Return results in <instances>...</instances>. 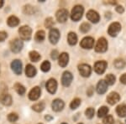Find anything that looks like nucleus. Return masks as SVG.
<instances>
[{"instance_id":"f257e3e1","label":"nucleus","mask_w":126,"mask_h":124,"mask_svg":"<svg viewBox=\"0 0 126 124\" xmlns=\"http://www.w3.org/2000/svg\"><path fill=\"white\" fill-rule=\"evenodd\" d=\"M83 12H84V9L82 6L77 5L72 10V14H71V18L73 21H78L82 17Z\"/></svg>"},{"instance_id":"f03ea898","label":"nucleus","mask_w":126,"mask_h":124,"mask_svg":"<svg viewBox=\"0 0 126 124\" xmlns=\"http://www.w3.org/2000/svg\"><path fill=\"white\" fill-rule=\"evenodd\" d=\"M19 33L20 38L23 40H30V38H31L32 29L29 26H22V27L19 28Z\"/></svg>"},{"instance_id":"7ed1b4c3","label":"nucleus","mask_w":126,"mask_h":124,"mask_svg":"<svg viewBox=\"0 0 126 124\" xmlns=\"http://www.w3.org/2000/svg\"><path fill=\"white\" fill-rule=\"evenodd\" d=\"M120 30H121V24L119 23H117V22H114V23H112L109 25L108 32H109V34L110 36L115 37L120 32Z\"/></svg>"},{"instance_id":"20e7f679","label":"nucleus","mask_w":126,"mask_h":124,"mask_svg":"<svg viewBox=\"0 0 126 124\" xmlns=\"http://www.w3.org/2000/svg\"><path fill=\"white\" fill-rule=\"evenodd\" d=\"M24 46L23 42L19 39H15L10 42V49L14 53H19Z\"/></svg>"},{"instance_id":"39448f33","label":"nucleus","mask_w":126,"mask_h":124,"mask_svg":"<svg viewBox=\"0 0 126 124\" xmlns=\"http://www.w3.org/2000/svg\"><path fill=\"white\" fill-rule=\"evenodd\" d=\"M108 49V42L104 38H100L97 42V44L95 46V50L97 52L103 53L105 52Z\"/></svg>"},{"instance_id":"423d86ee","label":"nucleus","mask_w":126,"mask_h":124,"mask_svg":"<svg viewBox=\"0 0 126 124\" xmlns=\"http://www.w3.org/2000/svg\"><path fill=\"white\" fill-rule=\"evenodd\" d=\"M68 19V11L65 9L58 10L56 13V19L60 23H65Z\"/></svg>"},{"instance_id":"0eeeda50","label":"nucleus","mask_w":126,"mask_h":124,"mask_svg":"<svg viewBox=\"0 0 126 124\" xmlns=\"http://www.w3.org/2000/svg\"><path fill=\"white\" fill-rule=\"evenodd\" d=\"M93 44H94V40L92 37H85L82 39L80 43L81 47L83 49H87V50L92 49L93 47Z\"/></svg>"},{"instance_id":"6e6552de","label":"nucleus","mask_w":126,"mask_h":124,"mask_svg":"<svg viewBox=\"0 0 126 124\" xmlns=\"http://www.w3.org/2000/svg\"><path fill=\"white\" fill-rule=\"evenodd\" d=\"M59 39H60V32L56 29H51L49 34V40H50V43L56 44L58 42Z\"/></svg>"},{"instance_id":"1a4fd4ad","label":"nucleus","mask_w":126,"mask_h":124,"mask_svg":"<svg viewBox=\"0 0 126 124\" xmlns=\"http://www.w3.org/2000/svg\"><path fill=\"white\" fill-rule=\"evenodd\" d=\"M78 70L80 72L81 76H82L83 77H88L90 76L91 72H92V69L91 67L87 64H82L78 66Z\"/></svg>"},{"instance_id":"9d476101","label":"nucleus","mask_w":126,"mask_h":124,"mask_svg":"<svg viewBox=\"0 0 126 124\" xmlns=\"http://www.w3.org/2000/svg\"><path fill=\"white\" fill-rule=\"evenodd\" d=\"M107 62L106 61H103V60H102V61H97L95 63L94 65V70L95 72L97 73V74H103V72L105 71V70H106L107 68Z\"/></svg>"},{"instance_id":"9b49d317","label":"nucleus","mask_w":126,"mask_h":124,"mask_svg":"<svg viewBox=\"0 0 126 124\" xmlns=\"http://www.w3.org/2000/svg\"><path fill=\"white\" fill-rule=\"evenodd\" d=\"M73 79V76L72 73L69 71H65L63 73L62 77V83L64 86H70V84L72 83Z\"/></svg>"},{"instance_id":"f8f14e48","label":"nucleus","mask_w":126,"mask_h":124,"mask_svg":"<svg viewBox=\"0 0 126 124\" xmlns=\"http://www.w3.org/2000/svg\"><path fill=\"white\" fill-rule=\"evenodd\" d=\"M46 89L50 94H54L57 89V82L54 79H50L46 83Z\"/></svg>"},{"instance_id":"ddd939ff","label":"nucleus","mask_w":126,"mask_h":124,"mask_svg":"<svg viewBox=\"0 0 126 124\" xmlns=\"http://www.w3.org/2000/svg\"><path fill=\"white\" fill-rule=\"evenodd\" d=\"M11 68L16 75H20L22 72V63L19 60H15L11 63Z\"/></svg>"},{"instance_id":"4468645a","label":"nucleus","mask_w":126,"mask_h":124,"mask_svg":"<svg viewBox=\"0 0 126 124\" xmlns=\"http://www.w3.org/2000/svg\"><path fill=\"white\" fill-rule=\"evenodd\" d=\"M87 18L89 21H91L92 23H94V24L97 23V22L99 21V19H100L99 14L96 11H94V10H89L87 14Z\"/></svg>"},{"instance_id":"2eb2a0df","label":"nucleus","mask_w":126,"mask_h":124,"mask_svg":"<svg viewBox=\"0 0 126 124\" xmlns=\"http://www.w3.org/2000/svg\"><path fill=\"white\" fill-rule=\"evenodd\" d=\"M40 96V88L39 86H35L30 91L29 98L31 101H36Z\"/></svg>"},{"instance_id":"dca6fc26","label":"nucleus","mask_w":126,"mask_h":124,"mask_svg":"<svg viewBox=\"0 0 126 124\" xmlns=\"http://www.w3.org/2000/svg\"><path fill=\"white\" fill-rule=\"evenodd\" d=\"M120 99V96L117 92H111L110 94L107 97V101L110 105H114L115 103H117Z\"/></svg>"},{"instance_id":"f3484780","label":"nucleus","mask_w":126,"mask_h":124,"mask_svg":"<svg viewBox=\"0 0 126 124\" xmlns=\"http://www.w3.org/2000/svg\"><path fill=\"white\" fill-rule=\"evenodd\" d=\"M108 89V84L106 83V81H103V80H101L97 83V91L98 94H103V93L106 92Z\"/></svg>"},{"instance_id":"a211bd4d","label":"nucleus","mask_w":126,"mask_h":124,"mask_svg":"<svg viewBox=\"0 0 126 124\" xmlns=\"http://www.w3.org/2000/svg\"><path fill=\"white\" fill-rule=\"evenodd\" d=\"M52 109H53V111H62L63 109V107H64V102L60 100V99H56V100L53 101V102H52Z\"/></svg>"},{"instance_id":"6ab92c4d","label":"nucleus","mask_w":126,"mask_h":124,"mask_svg":"<svg viewBox=\"0 0 126 124\" xmlns=\"http://www.w3.org/2000/svg\"><path fill=\"white\" fill-rule=\"evenodd\" d=\"M69 55L66 53H62L59 55V65L62 67H65L68 64Z\"/></svg>"},{"instance_id":"aec40b11","label":"nucleus","mask_w":126,"mask_h":124,"mask_svg":"<svg viewBox=\"0 0 126 124\" xmlns=\"http://www.w3.org/2000/svg\"><path fill=\"white\" fill-rule=\"evenodd\" d=\"M0 102L4 106H10L12 104V97L9 94H2L0 96Z\"/></svg>"},{"instance_id":"412c9836","label":"nucleus","mask_w":126,"mask_h":124,"mask_svg":"<svg viewBox=\"0 0 126 124\" xmlns=\"http://www.w3.org/2000/svg\"><path fill=\"white\" fill-rule=\"evenodd\" d=\"M36 69L32 65H27L25 68V74L28 77H34L36 75Z\"/></svg>"},{"instance_id":"4be33fe9","label":"nucleus","mask_w":126,"mask_h":124,"mask_svg":"<svg viewBox=\"0 0 126 124\" xmlns=\"http://www.w3.org/2000/svg\"><path fill=\"white\" fill-rule=\"evenodd\" d=\"M7 23L10 27H15L19 24V19L15 16H10L7 20Z\"/></svg>"},{"instance_id":"5701e85b","label":"nucleus","mask_w":126,"mask_h":124,"mask_svg":"<svg viewBox=\"0 0 126 124\" xmlns=\"http://www.w3.org/2000/svg\"><path fill=\"white\" fill-rule=\"evenodd\" d=\"M117 114L121 117H125L126 116V105H119L116 108Z\"/></svg>"},{"instance_id":"b1692460","label":"nucleus","mask_w":126,"mask_h":124,"mask_svg":"<svg viewBox=\"0 0 126 124\" xmlns=\"http://www.w3.org/2000/svg\"><path fill=\"white\" fill-rule=\"evenodd\" d=\"M67 40H68V43L71 44V45H74V44H77L78 42V36L75 33H69L68 34V37H67Z\"/></svg>"},{"instance_id":"393cba45","label":"nucleus","mask_w":126,"mask_h":124,"mask_svg":"<svg viewBox=\"0 0 126 124\" xmlns=\"http://www.w3.org/2000/svg\"><path fill=\"white\" fill-rule=\"evenodd\" d=\"M30 59L31 60V61L37 62L40 60V55L37 51H30Z\"/></svg>"},{"instance_id":"a878e982","label":"nucleus","mask_w":126,"mask_h":124,"mask_svg":"<svg viewBox=\"0 0 126 124\" xmlns=\"http://www.w3.org/2000/svg\"><path fill=\"white\" fill-rule=\"evenodd\" d=\"M46 38V34L43 30H39V31L36 32L35 36H34V39L37 42H42Z\"/></svg>"},{"instance_id":"bb28decb","label":"nucleus","mask_w":126,"mask_h":124,"mask_svg":"<svg viewBox=\"0 0 126 124\" xmlns=\"http://www.w3.org/2000/svg\"><path fill=\"white\" fill-rule=\"evenodd\" d=\"M15 89L16 91V92L19 95H24L25 93V88H24V86H22L19 83H16L15 85Z\"/></svg>"},{"instance_id":"cd10ccee","label":"nucleus","mask_w":126,"mask_h":124,"mask_svg":"<svg viewBox=\"0 0 126 124\" xmlns=\"http://www.w3.org/2000/svg\"><path fill=\"white\" fill-rule=\"evenodd\" d=\"M32 109L34 110L35 111L37 112H40L45 109V103L44 102H39V103H36L32 106Z\"/></svg>"},{"instance_id":"c85d7f7f","label":"nucleus","mask_w":126,"mask_h":124,"mask_svg":"<svg viewBox=\"0 0 126 124\" xmlns=\"http://www.w3.org/2000/svg\"><path fill=\"white\" fill-rule=\"evenodd\" d=\"M108 112H109V108L107 107H101L99 108L98 111H97V116H98V117H106Z\"/></svg>"},{"instance_id":"c756f323","label":"nucleus","mask_w":126,"mask_h":124,"mask_svg":"<svg viewBox=\"0 0 126 124\" xmlns=\"http://www.w3.org/2000/svg\"><path fill=\"white\" fill-rule=\"evenodd\" d=\"M113 65L117 69H123L125 66V61L122 59H117V60H114Z\"/></svg>"},{"instance_id":"7c9ffc66","label":"nucleus","mask_w":126,"mask_h":124,"mask_svg":"<svg viewBox=\"0 0 126 124\" xmlns=\"http://www.w3.org/2000/svg\"><path fill=\"white\" fill-rule=\"evenodd\" d=\"M105 81L108 85H113L115 82V76L112 74H109L107 75L106 77H105Z\"/></svg>"},{"instance_id":"2f4dec72","label":"nucleus","mask_w":126,"mask_h":124,"mask_svg":"<svg viewBox=\"0 0 126 124\" xmlns=\"http://www.w3.org/2000/svg\"><path fill=\"white\" fill-rule=\"evenodd\" d=\"M80 104H81V100L79 98H76L71 102L70 107H71V109H72V110L77 109L79 106H80Z\"/></svg>"},{"instance_id":"473e14b6","label":"nucleus","mask_w":126,"mask_h":124,"mask_svg":"<svg viewBox=\"0 0 126 124\" xmlns=\"http://www.w3.org/2000/svg\"><path fill=\"white\" fill-rule=\"evenodd\" d=\"M40 69H41V70L44 72L49 71L50 69V63L49 61H44L43 63H42L41 66H40Z\"/></svg>"},{"instance_id":"72a5a7b5","label":"nucleus","mask_w":126,"mask_h":124,"mask_svg":"<svg viewBox=\"0 0 126 124\" xmlns=\"http://www.w3.org/2000/svg\"><path fill=\"white\" fill-rule=\"evenodd\" d=\"M94 113H95V111L94 109L92 108V107H89V108H87L86 110V111H85V114H86L87 117L89 119L93 118V116H94Z\"/></svg>"},{"instance_id":"f704fd0d","label":"nucleus","mask_w":126,"mask_h":124,"mask_svg":"<svg viewBox=\"0 0 126 124\" xmlns=\"http://www.w3.org/2000/svg\"><path fill=\"white\" fill-rule=\"evenodd\" d=\"M114 123V120H113V116L108 115L104 117L103 119V124H113Z\"/></svg>"},{"instance_id":"c9c22d12","label":"nucleus","mask_w":126,"mask_h":124,"mask_svg":"<svg viewBox=\"0 0 126 124\" xmlns=\"http://www.w3.org/2000/svg\"><path fill=\"white\" fill-rule=\"evenodd\" d=\"M89 29H90V24L87 23H83L80 26V30L82 33H87V32L89 31Z\"/></svg>"},{"instance_id":"e433bc0d","label":"nucleus","mask_w":126,"mask_h":124,"mask_svg":"<svg viewBox=\"0 0 126 124\" xmlns=\"http://www.w3.org/2000/svg\"><path fill=\"white\" fill-rule=\"evenodd\" d=\"M45 25H46V27L48 28V29H50V28L53 27L54 21H53V19H52V18H47V19H46V21H45Z\"/></svg>"},{"instance_id":"4c0bfd02","label":"nucleus","mask_w":126,"mask_h":124,"mask_svg":"<svg viewBox=\"0 0 126 124\" xmlns=\"http://www.w3.org/2000/svg\"><path fill=\"white\" fill-rule=\"evenodd\" d=\"M19 119V117L16 113H10V114L8 116V120L11 123H14V122H16Z\"/></svg>"},{"instance_id":"58836bf2","label":"nucleus","mask_w":126,"mask_h":124,"mask_svg":"<svg viewBox=\"0 0 126 124\" xmlns=\"http://www.w3.org/2000/svg\"><path fill=\"white\" fill-rule=\"evenodd\" d=\"M24 12L26 14H32L34 12V9L30 5H26L25 7L24 8Z\"/></svg>"},{"instance_id":"ea45409f","label":"nucleus","mask_w":126,"mask_h":124,"mask_svg":"<svg viewBox=\"0 0 126 124\" xmlns=\"http://www.w3.org/2000/svg\"><path fill=\"white\" fill-rule=\"evenodd\" d=\"M8 37V34L4 31H0V42L6 40V38Z\"/></svg>"},{"instance_id":"a19ab883","label":"nucleus","mask_w":126,"mask_h":124,"mask_svg":"<svg viewBox=\"0 0 126 124\" xmlns=\"http://www.w3.org/2000/svg\"><path fill=\"white\" fill-rule=\"evenodd\" d=\"M51 58L53 59V60H56V59H57L58 57H59V53H58V51L57 50H53V51L51 52Z\"/></svg>"},{"instance_id":"79ce46f5","label":"nucleus","mask_w":126,"mask_h":124,"mask_svg":"<svg viewBox=\"0 0 126 124\" xmlns=\"http://www.w3.org/2000/svg\"><path fill=\"white\" fill-rule=\"evenodd\" d=\"M119 80H120L121 83L126 85V73H125V74H124V75H122V76H120V79H119Z\"/></svg>"},{"instance_id":"37998d69","label":"nucleus","mask_w":126,"mask_h":124,"mask_svg":"<svg viewBox=\"0 0 126 124\" xmlns=\"http://www.w3.org/2000/svg\"><path fill=\"white\" fill-rule=\"evenodd\" d=\"M116 11H117L119 14H122V13H124L125 9H124V8L122 7V6H118V7L116 8Z\"/></svg>"},{"instance_id":"c03bdc74","label":"nucleus","mask_w":126,"mask_h":124,"mask_svg":"<svg viewBox=\"0 0 126 124\" xmlns=\"http://www.w3.org/2000/svg\"><path fill=\"white\" fill-rule=\"evenodd\" d=\"M46 119L47 120V121H50V120H51V119H52V117L47 115V116H46Z\"/></svg>"},{"instance_id":"a18cd8bd","label":"nucleus","mask_w":126,"mask_h":124,"mask_svg":"<svg viewBox=\"0 0 126 124\" xmlns=\"http://www.w3.org/2000/svg\"><path fill=\"white\" fill-rule=\"evenodd\" d=\"M92 90H93V88L91 87V88H90V91H89V92H87L88 96H92V94H93V93H92Z\"/></svg>"},{"instance_id":"49530a36","label":"nucleus","mask_w":126,"mask_h":124,"mask_svg":"<svg viewBox=\"0 0 126 124\" xmlns=\"http://www.w3.org/2000/svg\"><path fill=\"white\" fill-rule=\"evenodd\" d=\"M3 5V0H0V8H2Z\"/></svg>"},{"instance_id":"de8ad7c7","label":"nucleus","mask_w":126,"mask_h":124,"mask_svg":"<svg viewBox=\"0 0 126 124\" xmlns=\"http://www.w3.org/2000/svg\"><path fill=\"white\" fill-rule=\"evenodd\" d=\"M79 124H82V123H79Z\"/></svg>"},{"instance_id":"09e8293b","label":"nucleus","mask_w":126,"mask_h":124,"mask_svg":"<svg viewBox=\"0 0 126 124\" xmlns=\"http://www.w3.org/2000/svg\"><path fill=\"white\" fill-rule=\"evenodd\" d=\"M39 124H42V123H39Z\"/></svg>"},{"instance_id":"8fccbe9b","label":"nucleus","mask_w":126,"mask_h":124,"mask_svg":"<svg viewBox=\"0 0 126 124\" xmlns=\"http://www.w3.org/2000/svg\"><path fill=\"white\" fill-rule=\"evenodd\" d=\"M63 124H66V123H63Z\"/></svg>"},{"instance_id":"3c124183","label":"nucleus","mask_w":126,"mask_h":124,"mask_svg":"<svg viewBox=\"0 0 126 124\" xmlns=\"http://www.w3.org/2000/svg\"><path fill=\"white\" fill-rule=\"evenodd\" d=\"M121 124H122V123H121Z\"/></svg>"}]
</instances>
